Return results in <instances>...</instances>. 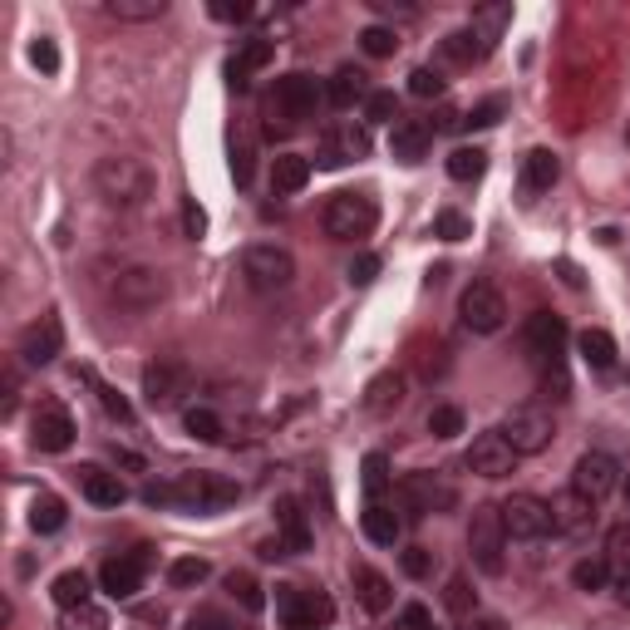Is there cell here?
<instances>
[{
	"instance_id": "6da1fadb",
	"label": "cell",
	"mask_w": 630,
	"mask_h": 630,
	"mask_svg": "<svg viewBox=\"0 0 630 630\" xmlns=\"http://www.w3.org/2000/svg\"><path fill=\"white\" fill-rule=\"evenodd\" d=\"M94 187H98V197H104L108 207H143L158 183H153V173H148V163L114 153V158H98Z\"/></svg>"
},
{
	"instance_id": "7a4b0ae2",
	"label": "cell",
	"mask_w": 630,
	"mask_h": 630,
	"mask_svg": "<svg viewBox=\"0 0 630 630\" xmlns=\"http://www.w3.org/2000/svg\"><path fill=\"white\" fill-rule=\"evenodd\" d=\"M315 104H320V79L315 74H281L276 79V89H271V98H266V114H271V133L276 128H295L301 118H311L315 114Z\"/></svg>"
},
{
	"instance_id": "3957f363",
	"label": "cell",
	"mask_w": 630,
	"mask_h": 630,
	"mask_svg": "<svg viewBox=\"0 0 630 630\" xmlns=\"http://www.w3.org/2000/svg\"><path fill=\"white\" fill-rule=\"evenodd\" d=\"M236 498H242V488L222 472H187V478L173 482V508L183 512H222Z\"/></svg>"
},
{
	"instance_id": "277c9868",
	"label": "cell",
	"mask_w": 630,
	"mask_h": 630,
	"mask_svg": "<svg viewBox=\"0 0 630 630\" xmlns=\"http://www.w3.org/2000/svg\"><path fill=\"white\" fill-rule=\"evenodd\" d=\"M276 620L285 630H320L335 620V600L325 591H305V586H276Z\"/></svg>"
},
{
	"instance_id": "5b68a950",
	"label": "cell",
	"mask_w": 630,
	"mask_h": 630,
	"mask_svg": "<svg viewBox=\"0 0 630 630\" xmlns=\"http://www.w3.org/2000/svg\"><path fill=\"white\" fill-rule=\"evenodd\" d=\"M508 527H502V512L498 508H478L468 522V551L472 561H478V571H488V576H502V567H508Z\"/></svg>"
},
{
	"instance_id": "8992f818",
	"label": "cell",
	"mask_w": 630,
	"mask_h": 630,
	"mask_svg": "<svg viewBox=\"0 0 630 630\" xmlns=\"http://www.w3.org/2000/svg\"><path fill=\"white\" fill-rule=\"evenodd\" d=\"M242 281L252 291H285L295 281V261L285 246L261 242V246H246L242 252Z\"/></svg>"
},
{
	"instance_id": "52a82bcc",
	"label": "cell",
	"mask_w": 630,
	"mask_h": 630,
	"mask_svg": "<svg viewBox=\"0 0 630 630\" xmlns=\"http://www.w3.org/2000/svg\"><path fill=\"white\" fill-rule=\"evenodd\" d=\"M374 222H380V207L364 192H340L325 207V232H330L335 242H360V236L374 232Z\"/></svg>"
},
{
	"instance_id": "ba28073f",
	"label": "cell",
	"mask_w": 630,
	"mask_h": 630,
	"mask_svg": "<svg viewBox=\"0 0 630 630\" xmlns=\"http://www.w3.org/2000/svg\"><path fill=\"white\" fill-rule=\"evenodd\" d=\"M498 512H502L508 537H517V541H541L547 532H557L551 527V502L537 498V492H512Z\"/></svg>"
},
{
	"instance_id": "9c48e42d",
	"label": "cell",
	"mask_w": 630,
	"mask_h": 630,
	"mask_svg": "<svg viewBox=\"0 0 630 630\" xmlns=\"http://www.w3.org/2000/svg\"><path fill=\"white\" fill-rule=\"evenodd\" d=\"M502 433H508V443L517 448V458L541 453L551 439H557V429H551V413L537 409V404H517V409L502 419Z\"/></svg>"
},
{
	"instance_id": "30bf717a",
	"label": "cell",
	"mask_w": 630,
	"mask_h": 630,
	"mask_svg": "<svg viewBox=\"0 0 630 630\" xmlns=\"http://www.w3.org/2000/svg\"><path fill=\"white\" fill-rule=\"evenodd\" d=\"M458 315H463V325H468L472 335H498L502 320H508V301H502L498 285L472 281L468 291H463V301H458Z\"/></svg>"
},
{
	"instance_id": "8fae6325",
	"label": "cell",
	"mask_w": 630,
	"mask_h": 630,
	"mask_svg": "<svg viewBox=\"0 0 630 630\" xmlns=\"http://www.w3.org/2000/svg\"><path fill=\"white\" fill-rule=\"evenodd\" d=\"M15 354L30 364V370H39V364H55L59 354H65V325H59L55 315H39L35 325H25V330H20Z\"/></svg>"
},
{
	"instance_id": "7c38bea8",
	"label": "cell",
	"mask_w": 630,
	"mask_h": 630,
	"mask_svg": "<svg viewBox=\"0 0 630 630\" xmlns=\"http://www.w3.org/2000/svg\"><path fill=\"white\" fill-rule=\"evenodd\" d=\"M571 488L581 492V498H591L600 508V502L610 498V492L620 488V468L610 453H581L576 458V472H571Z\"/></svg>"
},
{
	"instance_id": "4fadbf2b",
	"label": "cell",
	"mask_w": 630,
	"mask_h": 630,
	"mask_svg": "<svg viewBox=\"0 0 630 630\" xmlns=\"http://www.w3.org/2000/svg\"><path fill=\"white\" fill-rule=\"evenodd\" d=\"M468 468L478 472V478H508V472L517 468V448L508 443V433H502V429H488V433L472 439Z\"/></svg>"
},
{
	"instance_id": "5bb4252c",
	"label": "cell",
	"mask_w": 630,
	"mask_h": 630,
	"mask_svg": "<svg viewBox=\"0 0 630 630\" xmlns=\"http://www.w3.org/2000/svg\"><path fill=\"white\" fill-rule=\"evenodd\" d=\"M399 498H404V508H409V517H423V512H448L458 492H453L439 472H409Z\"/></svg>"
},
{
	"instance_id": "9a60e30c",
	"label": "cell",
	"mask_w": 630,
	"mask_h": 630,
	"mask_svg": "<svg viewBox=\"0 0 630 630\" xmlns=\"http://www.w3.org/2000/svg\"><path fill=\"white\" fill-rule=\"evenodd\" d=\"M187 384H192V374H187V364H177V360H158L143 370V394L153 409H173V404L187 394Z\"/></svg>"
},
{
	"instance_id": "2e32d148",
	"label": "cell",
	"mask_w": 630,
	"mask_h": 630,
	"mask_svg": "<svg viewBox=\"0 0 630 630\" xmlns=\"http://www.w3.org/2000/svg\"><path fill=\"white\" fill-rule=\"evenodd\" d=\"M522 340H527V350L537 364H557L561 345H567V325H561L551 311H532L527 325H522Z\"/></svg>"
},
{
	"instance_id": "e0dca14e",
	"label": "cell",
	"mask_w": 630,
	"mask_h": 630,
	"mask_svg": "<svg viewBox=\"0 0 630 630\" xmlns=\"http://www.w3.org/2000/svg\"><path fill=\"white\" fill-rule=\"evenodd\" d=\"M30 433H35V448H45V453H65L69 443H74V419H69L65 404L45 399V404L35 409V419H30Z\"/></svg>"
},
{
	"instance_id": "ac0fdd59",
	"label": "cell",
	"mask_w": 630,
	"mask_h": 630,
	"mask_svg": "<svg viewBox=\"0 0 630 630\" xmlns=\"http://www.w3.org/2000/svg\"><path fill=\"white\" fill-rule=\"evenodd\" d=\"M143 571H148V551H124V557H108L104 561V571H98V586H104L114 600H128L138 586H143Z\"/></svg>"
},
{
	"instance_id": "d6986e66",
	"label": "cell",
	"mask_w": 630,
	"mask_h": 630,
	"mask_svg": "<svg viewBox=\"0 0 630 630\" xmlns=\"http://www.w3.org/2000/svg\"><path fill=\"white\" fill-rule=\"evenodd\" d=\"M163 291H167L163 276L148 271V266L124 271V276H118V285H114V295H118V305H124V311H148V305L163 301Z\"/></svg>"
},
{
	"instance_id": "ffe728a7",
	"label": "cell",
	"mask_w": 630,
	"mask_h": 630,
	"mask_svg": "<svg viewBox=\"0 0 630 630\" xmlns=\"http://www.w3.org/2000/svg\"><path fill=\"white\" fill-rule=\"evenodd\" d=\"M370 153V133L354 124L345 128H330V133L320 138V167H345V163H360V158Z\"/></svg>"
},
{
	"instance_id": "44dd1931",
	"label": "cell",
	"mask_w": 630,
	"mask_h": 630,
	"mask_svg": "<svg viewBox=\"0 0 630 630\" xmlns=\"http://www.w3.org/2000/svg\"><path fill=\"white\" fill-rule=\"evenodd\" d=\"M350 581H354V596H360L364 610L384 616V610L394 606V586H389V576H384V571H374V567H364V561H354V567H350Z\"/></svg>"
},
{
	"instance_id": "7402d4cb",
	"label": "cell",
	"mask_w": 630,
	"mask_h": 630,
	"mask_svg": "<svg viewBox=\"0 0 630 630\" xmlns=\"http://www.w3.org/2000/svg\"><path fill=\"white\" fill-rule=\"evenodd\" d=\"M429 143H433V128L423 124V118H404V124H394V133H389V153L399 158V163H423V158H429Z\"/></svg>"
},
{
	"instance_id": "603a6c76",
	"label": "cell",
	"mask_w": 630,
	"mask_h": 630,
	"mask_svg": "<svg viewBox=\"0 0 630 630\" xmlns=\"http://www.w3.org/2000/svg\"><path fill=\"white\" fill-rule=\"evenodd\" d=\"M591 522H596V502L581 498L576 488H567V492L551 498V527L557 532H586Z\"/></svg>"
},
{
	"instance_id": "cb8c5ba5",
	"label": "cell",
	"mask_w": 630,
	"mask_h": 630,
	"mask_svg": "<svg viewBox=\"0 0 630 630\" xmlns=\"http://www.w3.org/2000/svg\"><path fill=\"white\" fill-rule=\"evenodd\" d=\"M276 537L285 541V551H311V522H305V508L295 498L276 502Z\"/></svg>"
},
{
	"instance_id": "d4e9b609",
	"label": "cell",
	"mask_w": 630,
	"mask_h": 630,
	"mask_svg": "<svg viewBox=\"0 0 630 630\" xmlns=\"http://www.w3.org/2000/svg\"><path fill=\"white\" fill-rule=\"evenodd\" d=\"M311 158H301V153H281V158H271V187L281 197H295V192H305V183H311Z\"/></svg>"
},
{
	"instance_id": "484cf974",
	"label": "cell",
	"mask_w": 630,
	"mask_h": 630,
	"mask_svg": "<svg viewBox=\"0 0 630 630\" xmlns=\"http://www.w3.org/2000/svg\"><path fill=\"white\" fill-rule=\"evenodd\" d=\"M79 488L94 508H118L128 498V488L118 482V472H104V468H79Z\"/></svg>"
},
{
	"instance_id": "4316f807",
	"label": "cell",
	"mask_w": 630,
	"mask_h": 630,
	"mask_svg": "<svg viewBox=\"0 0 630 630\" xmlns=\"http://www.w3.org/2000/svg\"><path fill=\"white\" fill-rule=\"evenodd\" d=\"M557 177H561V158L551 153V148H532V153L522 158V187H527V192H547Z\"/></svg>"
},
{
	"instance_id": "83f0119b",
	"label": "cell",
	"mask_w": 630,
	"mask_h": 630,
	"mask_svg": "<svg viewBox=\"0 0 630 630\" xmlns=\"http://www.w3.org/2000/svg\"><path fill=\"white\" fill-rule=\"evenodd\" d=\"M360 527H364V537L374 541V547H394V541H399V512L389 508V502H370V508H364V517H360Z\"/></svg>"
},
{
	"instance_id": "f1b7e54d",
	"label": "cell",
	"mask_w": 630,
	"mask_h": 630,
	"mask_svg": "<svg viewBox=\"0 0 630 630\" xmlns=\"http://www.w3.org/2000/svg\"><path fill=\"white\" fill-rule=\"evenodd\" d=\"M271 55H276V45H271V39H246V45H242V55H236L232 65H226V74H232V84H236V89H246V84H252V74H256V69H266V65H271Z\"/></svg>"
},
{
	"instance_id": "f546056e",
	"label": "cell",
	"mask_w": 630,
	"mask_h": 630,
	"mask_svg": "<svg viewBox=\"0 0 630 630\" xmlns=\"http://www.w3.org/2000/svg\"><path fill=\"white\" fill-rule=\"evenodd\" d=\"M576 350H581V360H586L591 370H610V364H616V354H620V345H616V335H610V330L591 325V330L576 335Z\"/></svg>"
},
{
	"instance_id": "4dcf8cb0",
	"label": "cell",
	"mask_w": 630,
	"mask_h": 630,
	"mask_svg": "<svg viewBox=\"0 0 630 630\" xmlns=\"http://www.w3.org/2000/svg\"><path fill=\"white\" fill-rule=\"evenodd\" d=\"M325 94H330L335 108H350L354 98H370V84H364V74L354 65H340L330 74V89H325Z\"/></svg>"
},
{
	"instance_id": "1f68e13d",
	"label": "cell",
	"mask_w": 630,
	"mask_h": 630,
	"mask_svg": "<svg viewBox=\"0 0 630 630\" xmlns=\"http://www.w3.org/2000/svg\"><path fill=\"white\" fill-rule=\"evenodd\" d=\"M404 404V374H380V380H370V389H364V409L370 413H389Z\"/></svg>"
},
{
	"instance_id": "d6a6232c",
	"label": "cell",
	"mask_w": 630,
	"mask_h": 630,
	"mask_svg": "<svg viewBox=\"0 0 630 630\" xmlns=\"http://www.w3.org/2000/svg\"><path fill=\"white\" fill-rule=\"evenodd\" d=\"M49 596H55L59 610H84L89 606V576L84 571H59L55 586H49Z\"/></svg>"
},
{
	"instance_id": "836d02e7",
	"label": "cell",
	"mask_w": 630,
	"mask_h": 630,
	"mask_svg": "<svg viewBox=\"0 0 630 630\" xmlns=\"http://www.w3.org/2000/svg\"><path fill=\"white\" fill-rule=\"evenodd\" d=\"M488 173V153H482L478 143H463L448 153V177L453 183H478V177Z\"/></svg>"
},
{
	"instance_id": "e575fe53",
	"label": "cell",
	"mask_w": 630,
	"mask_h": 630,
	"mask_svg": "<svg viewBox=\"0 0 630 630\" xmlns=\"http://www.w3.org/2000/svg\"><path fill=\"white\" fill-rule=\"evenodd\" d=\"M600 561L610 567V581H630V527L606 532V551H600Z\"/></svg>"
},
{
	"instance_id": "d590c367",
	"label": "cell",
	"mask_w": 630,
	"mask_h": 630,
	"mask_svg": "<svg viewBox=\"0 0 630 630\" xmlns=\"http://www.w3.org/2000/svg\"><path fill=\"white\" fill-rule=\"evenodd\" d=\"M488 49H492V45H488V39H482L472 25L453 30V35L443 39V55H448V59H458V65H472V59H482V55H488Z\"/></svg>"
},
{
	"instance_id": "8d00e7d4",
	"label": "cell",
	"mask_w": 630,
	"mask_h": 630,
	"mask_svg": "<svg viewBox=\"0 0 630 630\" xmlns=\"http://www.w3.org/2000/svg\"><path fill=\"white\" fill-rule=\"evenodd\" d=\"M65 517H69V512H65V502H59L55 492H39V498L30 502V527H35L39 537L59 532V527H65Z\"/></svg>"
},
{
	"instance_id": "74e56055",
	"label": "cell",
	"mask_w": 630,
	"mask_h": 630,
	"mask_svg": "<svg viewBox=\"0 0 630 630\" xmlns=\"http://www.w3.org/2000/svg\"><path fill=\"white\" fill-rule=\"evenodd\" d=\"M183 429L192 433L197 443H222V419H217V409H207V404H192V409L183 413Z\"/></svg>"
},
{
	"instance_id": "f35d334b",
	"label": "cell",
	"mask_w": 630,
	"mask_h": 630,
	"mask_svg": "<svg viewBox=\"0 0 630 630\" xmlns=\"http://www.w3.org/2000/svg\"><path fill=\"white\" fill-rule=\"evenodd\" d=\"M79 374H84V380L94 384V394H98V404H104V413H108V419H118V423H133V404H128L124 394L114 389V384H104L94 370H79Z\"/></svg>"
},
{
	"instance_id": "ab89813d",
	"label": "cell",
	"mask_w": 630,
	"mask_h": 630,
	"mask_svg": "<svg viewBox=\"0 0 630 630\" xmlns=\"http://www.w3.org/2000/svg\"><path fill=\"white\" fill-rule=\"evenodd\" d=\"M571 586L586 591V596H596V591H606V586H610V567H606L600 557L576 561V567H571Z\"/></svg>"
},
{
	"instance_id": "60d3db41",
	"label": "cell",
	"mask_w": 630,
	"mask_h": 630,
	"mask_svg": "<svg viewBox=\"0 0 630 630\" xmlns=\"http://www.w3.org/2000/svg\"><path fill=\"white\" fill-rule=\"evenodd\" d=\"M104 10L114 20H163L167 15V0H108Z\"/></svg>"
},
{
	"instance_id": "b9f144b4",
	"label": "cell",
	"mask_w": 630,
	"mask_h": 630,
	"mask_svg": "<svg viewBox=\"0 0 630 630\" xmlns=\"http://www.w3.org/2000/svg\"><path fill=\"white\" fill-rule=\"evenodd\" d=\"M360 482H364V492H370V502H380V492L389 488V458H384V453H364Z\"/></svg>"
},
{
	"instance_id": "7bdbcfd3",
	"label": "cell",
	"mask_w": 630,
	"mask_h": 630,
	"mask_svg": "<svg viewBox=\"0 0 630 630\" xmlns=\"http://www.w3.org/2000/svg\"><path fill=\"white\" fill-rule=\"evenodd\" d=\"M360 49H364L370 59H389L394 49H399V35H394L389 25H364V30H360Z\"/></svg>"
},
{
	"instance_id": "ee69618b",
	"label": "cell",
	"mask_w": 630,
	"mask_h": 630,
	"mask_svg": "<svg viewBox=\"0 0 630 630\" xmlns=\"http://www.w3.org/2000/svg\"><path fill=\"white\" fill-rule=\"evenodd\" d=\"M207 571H212V567H207L202 557H177L173 567H167V581H173L177 591H187V586H202Z\"/></svg>"
},
{
	"instance_id": "f6af8a7d",
	"label": "cell",
	"mask_w": 630,
	"mask_h": 630,
	"mask_svg": "<svg viewBox=\"0 0 630 630\" xmlns=\"http://www.w3.org/2000/svg\"><path fill=\"white\" fill-rule=\"evenodd\" d=\"M512 20V5H482L478 15H472V30H478L488 45H498V35H502V25Z\"/></svg>"
},
{
	"instance_id": "bcb514c9",
	"label": "cell",
	"mask_w": 630,
	"mask_h": 630,
	"mask_svg": "<svg viewBox=\"0 0 630 630\" xmlns=\"http://www.w3.org/2000/svg\"><path fill=\"white\" fill-rule=\"evenodd\" d=\"M429 433H433V439H453V433H463V409H458V404H439V409H429Z\"/></svg>"
},
{
	"instance_id": "7dc6e473",
	"label": "cell",
	"mask_w": 630,
	"mask_h": 630,
	"mask_svg": "<svg viewBox=\"0 0 630 630\" xmlns=\"http://www.w3.org/2000/svg\"><path fill=\"white\" fill-rule=\"evenodd\" d=\"M502 114H508V98L492 94V98H482V104H472L468 114H463V124H468V128H492Z\"/></svg>"
},
{
	"instance_id": "c3c4849f",
	"label": "cell",
	"mask_w": 630,
	"mask_h": 630,
	"mask_svg": "<svg viewBox=\"0 0 630 630\" xmlns=\"http://www.w3.org/2000/svg\"><path fill=\"white\" fill-rule=\"evenodd\" d=\"M226 591H232V596L242 600L246 610H266V596H261V586H256V581L246 576V571H232V576H226Z\"/></svg>"
},
{
	"instance_id": "681fc988",
	"label": "cell",
	"mask_w": 630,
	"mask_h": 630,
	"mask_svg": "<svg viewBox=\"0 0 630 630\" xmlns=\"http://www.w3.org/2000/svg\"><path fill=\"white\" fill-rule=\"evenodd\" d=\"M364 114H370V124H394V118H399V98H394L389 89H374V94L364 98Z\"/></svg>"
},
{
	"instance_id": "f907efd6",
	"label": "cell",
	"mask_w": 630,
	"mask_h": 630,
	"mask_svg": "<svg viewBox=\"0 0 630 630\" xmlns=\"http://www.w3.org/2000/svg\"><path fill=\"white\" fill-rule=\"evenodd\" d=\"M433 232H439L443 242H463V236H472V222H468L463 212H453V207H448V212L433 217Z\"/></svg>"
},
{
	"instance_id": "816d5d0a",
	"label": "cell",
	"mask_w": 630,
	"mask_h": 630,
	"mask_svg": "<svg viewBox=\"0 0 630 630\" xmlns=\"http://www.w3.org/2000/svg\"><path fill=\"white\" fill-rule=\"evenodd\" d=\"M409 94L413 98H439L443 94V74H439V69H429V65H419L409 74Z\"/></svg>"
},
{
	"instance_id": "f5cc1de1",
	"label": "cell",
	"mask_w": 630,
	"mask_h": 630,
	"mask_svg": "<svg viewBox=\"0 0 630 630\" xmlns=\"http://www.w3.org/2000/svg\"><path fill=\"white\" fill-rule=\"evenodd\" d=\"M30 65H35L39 74H59V49H55V39L39 35L35 45H30Z\"/></svg>"
},
{
	"instance_id": "db71d44e",
	"label": "cell",
	"mask_w": 630,
	"mask_h": 630,
	"mask_svg": "<svg viewBox=\"0 0 630 630\" xmlns=\"http://www.w3.org/2000/svg\"><path fill=\"white\" fill-rule=\"evenodd\" d=\"M448 610H453V616H468V610H478V596L468 591V576H453L448 581Z\"/></svg>"
},
{
	"instance_id": "11a10c76",
	"label": "cell",
	"mask_w": 630,
	"mask_h": 630,
	"mask_svg": "<svg viewBox=\"0 0 630 630\" xmlns=\"http://www.w3.org/2000/svg\"><path fill=\"white\" fill-rule=\"evenodd\" d=\"M399 567H404V576H413V581H423L433 571V551L429 547H409L399 557Z\"/></svg>"
},
{
	"instance_id": "9f6ffc18",
	"label": "cell",
	"mask_w": 630,
	"mask_h": 630,
	"mask_svg": "<svg viewBox=\"0 0 630 630\" xmlns=\"http://www.w3.org/2000/svg\"><path fill=\"white\" fill-rule=\"evenodd\" d=\"M256 10L246 5V0H212V20H226V25H242V20H252Z\"/></svg>"
},
{
	"instance_id": "6f0895ef",
	"label": "cell",
	"mask_w": 630,
	"mask_h": 630,
	"mask_svg": "<svg viewBox=\"0 0 630 630\" xmlns=\"http://www.w3.org/2000/svg\"><path fill=\"white\" fill-rule=\"evenodd\" d=\"M394 630H433L429 606H419V600H409V606L399 610V620H394Z\"/></svg>"
},
{
	"instance_id": "680465c9",
	"label": "cell",
	"mask_w": 630,
	"mask_h": 630,
	"mask_svg": "<svg viewBox=\"0 0 630 630\" xmlns=\"http://www.w3.org/2000/svg\"><path fill=\"white\" fill-rule=\"evenodd\" d=\"M187 630H242V626H236L232 616H222V610H192Z\"/></svg>"
},
{
	"instance_id": "91938a15",
	"label": "cell",
	"mask_w": 630,
	"mask_h": 630,
	"mask_svg": "<svg viewBox=\"0 0 630 630\" xmlns=\"http://www.w3.org/2000/svg\"><path fill=\"white\" fill-rule=\"evenodd\" d=\"M374 276H380V256H374V252H360V256L350 261V281H354V285H370Z\"/></svg>"
},
{
	"instance_id": "94428289",
	"label": "cell",
	"mask_w": 630,
	"mask_h": 630,
	"mask_svg": "<svg viewBox=\"0 0 630 630\" xmlns=\"http://www.w3.org/2000/svg\"><path fill=\"white\" fill-rule=\"evenodd\" d=\"M183 232L192 236V242H197V236L207 232V212H202V207L192 202V197H187V202H183Z\"/></svg>"
},
{
	"instance_id": "6125c7cd",
	"label": "cell",
	"mask_w": 630,
	"mask_h": 630,
	"mask_svg": "<svg viewBox=\"0 0 630 630\" xmlns=\"http://www.w3.org/2000/svg\"><path fill=\"white\" fill-rule=\"evenodd\" d=\"M232 177H236V183H252V153H246V148H236V153H232Z\"/></svg>"
},
{
	"instance_id": "be15d7a7",
	"label": "cell",
	"mask_w": 630,
	"mask_h": 630,
	"mask_svg": "<svg viewBox=\"0 0 630 630\" xmlns=\"http://www.w3.org/2000/svg\"><path fill=\"white\" fill-rule=\"evenodd\" d=\"M620 606H630V581H620Z\"/></svg>"
}]
</instances>
